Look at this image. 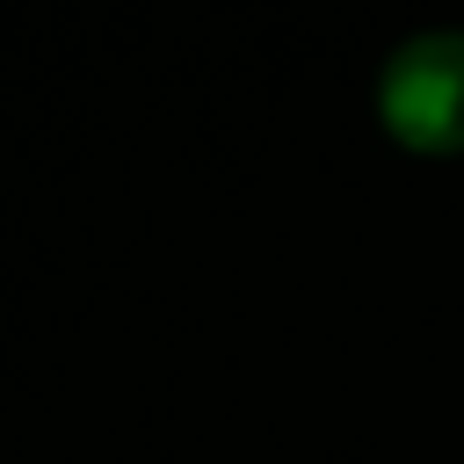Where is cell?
<instances>
[{
	"label": "cell",
	"instance_id": "1",
	"mask_svg": "<svg viewBox=\"0 0 464 464\" xmlns=\"http://www.w3.org/2000/svg\"><path fill=\"white\" fill-rule=\"evenodd\" d=\"M377 116L413 152H464V29H420L392 44L377 72Z\"/></svg>",
	"mask_w": 464,
	"mask_h": 464
}]
</instances>
